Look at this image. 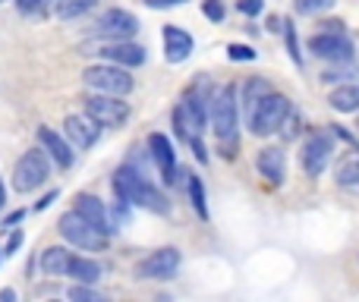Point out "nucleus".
Masks as SVG:
<instances>
[{
  "mask_svg": "<svg viewBox=\"0 0 359 302\" xmlns=\"http://www.w3.org/2000/svg\"><path fill=\"white\" fill-rule=\"evenodd\" d=\"M22 217H25V211H13V214L6 217V227H13V224H19V221H22Z\"/></svg>",
  "mask_w": 359,
  "mask_h": 302,
  "instance_id": "37",
  "label": "nucleus"
},
{
  "mask_svg": "<svg viewBox=\"0 0 359 302\" xmlns=\"http://www.w3.org/2000/svg\"><path fill=\"white\" fill-rule=\"evenodd\" d=\"M255 167L271 186H280L287 177V154L280 149H262L259 158H255Z\"/></svg>",
  "mask_w": 359,
  "mask_h": 302,
  "instance_id": "16",
  "label": "nucleus"
},
{
  "mask_svg": "<svg viewBox=\"0 0 359 302\" xmlns=\"http://www.w3.org/2000/svg\"><path fill=\"white\" fill-rule=\"evenodd\" d=\"M82 82H86L92 92H104V95H130L133 92V76L126 73V67L120 63H111V67H88L82 73Z\"/></svg>",
  "mask_w": 359,
  "mask_h": 302,
  "instance_id": "6",
  "label": "nucleus"
},
{
  "mask_svg": "<svg viewBox=\"0 0 359 302\" xmlns=\"http://www.w3.org/2000/svg\"><path fill=\"white\" fill-rule=\"evenodd\" d=\"M356 126H359V123H356Z\"/></svg>",
  "mask_w": 359,
  "mask_h": 302,
  "instance_id": "41",
  "label": "nucleus"
},
{
  "mask_svg": "<svg viewBox=\"0 0 359 302\" xmlns=\"http://www.w3.org/2000/svg\"><path fill=\"white\" fill-rule=\"evenodd\" d=\"M67 274L69 277H76L79 284H95V280L101 277V268H98V261H92V259H69V268H67Z\"/></svg>",
  "mask_w": 359,
  "mask_h": 302,
  "instance_id": "21",
  "label": "nucleus"
},
{
  "mask_svg": "<svg viewBox=\"0 0 359 302\" xmlns=\"http://www.w3.org/2000/svg\"><path fill=\"white\" fill-rule=\"evenodd\" d=\"M86 114L92 120H98L101 126H123L130 120V104L123 101V95L95 92L86 98Z\"/></svg>",
  "mask_w": 359,
  "mask_h": 302,
  "instance_id": "7",
  "label": "nucleus"
},
{
  "mask_svg": "<svg viewBox=\"0 0 359 302\" xmlns=\"http://www.w3.org/2000/svg\"><path fill=\"white\" fill-rule=\"evenodd\" d=\"M4 255H6V252H4V249H0V259H4Z\"/></svg>",
  "mask_w": 359,
  "mask_h": 302,
  "instance_id": "40",
  "label": "nucleus"
},
{
  "mask_svg": "<svg viewBox=\"0 0 359 302\" xmlns=\"http://www.w3.org/2000/svg\"><path fill=\"white\" fill-rule=\"evenodd\" d=\"M189 198H192V208L202 221H208V205H205V186L198 177H189Z\"/></svg>",
  "mask_w": 359,
  "mask_h": 302,
  "instance_id": "25",
  "label": "nucleus"
},
{
  "mask_svg": "<svg viewBox=\"0 0 359 302\" xmlns=\"http://www.w3.org/2000/svg\"><path fill=\"white\" fill-rule=\"evenodd\" d=\"M189 54H192L189 32L177 29V25H164V57H168V63H183Z\"/></svg>",
  "mask_w": 359,
  "mask_h": 302,
  "instance_id": "18",
  "label": "nucleus"
},
{
  "mask_svg": "<svg viewBox=\"0 0 359 302\" xmlns=\"http://www.w3.org/2000/svg\"><path fill=\"white\" fill-rule=\"evenodd\" d=\"M149 151H151V158H155L158 170H161L164 183H177V151H174V145H170V139L164 136V132H151Z\"/></svg>",
  "mask_w": 359,
  "mask_h": 302,
  "instance_id": "13",
  "label": "nucleus"
},
{
  "mask_svg": "<svg viewBox=\"0 0 359 302\" xmlns=\"http://www.w3.org/2000/svg\"><path fill=\"white\" fill-rule=\"evenodd\" d=\"M139 32V19L126 10H107L104 16L98 19V29L95 35L107 38V41H130L133 35Z\"/></svg>",
  "mask_w": 359,
  "mask_h": 302,
  "instance_id": "10",
  "label": "nucleus"
},
{
  "mask_svg": "<svg viewBox=\"0 0 359 302\" xmlns=\"http://www.w3.org/2000/svg\"><path fill=\"white\" fill-rule=\"evenodd\" d=\"M69 299H95V302H98V293L86 290V287H73V290H69Z\"/></svg>",
  "mask_w": 359,
  "mask_h": 302,
  "instance_id": "32",
  "label": "nucleus"
},
{
  "mask_svg": "<svg viewBox=\"0 0 359 302\" xmlns=\"http://www.w3.org/2000/svg\"><path fill=\"white\" fill-rule=\"evenodd\" d=\"M334 179L341 186H359V149L353 154H347V158L334 167Z\"/></svg>",
  "mask_w": 359,
  "mask_h": 302,
  "instance_id": "22",
  "label": "nucleus"
},
{
  "mask_svg": "<svg viewBox=\"0 0 359 302\" xmlns=\"http://www.w3.org/2000/svg\"><path fill=\"white\" fill-rule=\"evenodd\" d=\"M328 104L337 114H356L359 111V85H337L328 95Z\"/></svg>",
  "mask_w": 359,
  "mask_h": 302,
  "instance_id": "19",
  "label": "nucleus"
},
{
  "mask_svg": "<svg viewBox=\"0 0 359 302\" xmlns=\"http://www.w3.org/2000/svg\"><path fill=\"white\" fill-rule=\"evenodd\" d=\"M4 202H6V189H4V183H0V208H4Z\"/></svg>",
  "mask_w": 359,
  "mask_h": 302,
  "instance_id": "39",
  "label": "nucleus"
},
{
  "mask_svg": "<svg viewBox=\"0 0 359 302\" xmlns=\"http://www.w3.org/2000/svg\"><path fill=\"white\" fill-rule=\"evenodd\" d=\"M54 198H57V189H54V192H48V195H44V198H41V202H38V205H35V211H44V208H48V205H50V202H54Z\"/></svg>",
  "mask_w": 359,
  "mask_h": 302,
  "instance_id": "36",
  "label": "nucleus"
},
{
  "mask_svg": "<svg viewBox=\"0 0 359 302\" xmlns=\"http://www.w3.org/2000/svg\"><path fill=\"white\" fill-rule=\"evenodd\" d=\"M98 54L104 57V60L120 63V67H126V69H136L149 60V54H145L142 44H133V41H111V44H104Z\"/></svg>",
  "mask_w": 359,
  "mask_h": 302,
  "instance_id": "14",
  "label": "nucleus"
},
{
  "mask_svg": "<svg viewBox=\"0 0 359 302\" xmlns=\"http://www.w3.org/2000/svg\"><path fill=\"white\" fill-rule=\"evenodd\" d=\"M76 211H79L86 221H92L98 230H104V233L117 230V227H111V214H107L104 202H101L98 195H92V192H79V195H76Z\"/></svg>",
  "mask_w": 359,
  "mask_h": 302,
  "instance_id": "15",
  "label": "nucleus"
},
{
  "mask_svg": "<svg viewBox=\"0 0 359 302\" xmlns=\"http://www.w3.org/2000/svg\"><path fill=\"white\" fill-rule=\"evenodd\" d=\"M208 123L215 130L217 149L227 158L236 154V142H240V104H236V88L224 85L211 95V107H208Z\"/></svg>",
  "mask_w": 359,
  "mask_h": 302,
  "instance_id": "1",
  "label": "nucleus"
},
{
  "mask_svg": "<svg viewBox=\"0 0 359 302\" xmlns=\"http://www.w3.org/2000/svg\"><path fill=\"white\" fill-rule=\"evenodd\" d=\"M63 132H67L69 145H76V149H92L101 139V123L92 120L88 114H69V117L63 120Z\"/></svg>",
  "mask_w": 359,
  "mask_h": 302,
  "instance_id": "12",
  "label": "nucleus"
},
{
  "mask_svg": "<svg viewBox=\"0 0 359 302\" xmlns=\"http://www.w3.org/2000/svg\"><path fill=\"white\" fill-rule=\"evenodd\" d=\"M186 0H145V6H151V10H164V6H183Z\"/></svg>",
  "mask_w": 359,
  "mask_h": 302,
  "instance_id": "33",
  "label": "nucleus"
},
{
  "mask_svg": "<svg viewBox=\"0 0 359 302\" xmlns=\"http://www.w3.org/2000/svg\"><path fill=\"white\" fill-rule=\"evenodd\" d=\"M284 38H287V54L297 67H303V54H299V41H297V25L293 19H284Z\"/></svg>",
  "mask_w": 359,
  "mask_h": 302,
  "instance_id": "26",
  "label": "nucleus"
},
{
  "mask_svg": "<svg viewBox=\"0 0 359 302\" xmlns=\"http://www.w3.org/2000/svg\"><path fill=\"white\" fill-rule=\"evenodd\" d=\"M50 154L41 149H29L13 167V189L16 192H32L38 186H44V179L50 177Z\"/></svg>",
  "mask_w": 359,
  "mask_h": 302,
  "instance_id": "5",
  "label": "nucleus"
},
{
  "mask_svg": "<svg viewBox=\"0 0 359 302\" xmlns=\"http://www.w3.org/2000/svg\"><path fill=\"white\" fill-rule=\"evenodd\" d=\"M69 259H73V255H69L63 246H50V249H44V252H41L38 265H41L44 274H67Z\"/></svg>",
  "mask_w": 359,
  "mask_h": 302,
  "instance_id": "20",
  "label": "nucleus"
},
{
  "mask_svg": "<svg viewBox=\"0 0 359 302\" xmlns=\"http://www.w3.org/2000/svg\"><path fill=\"white\" fill-rule=\"evenodd\" d=\"M262 6H265V0H240V4H236V10H240L243 16H259Z\"/></svg>",
  "mask_w": 359,
  "mask_h": 302,
  "instance_id": "31",
  "label": "nucleus"
},
{
  "mask_svg": "<svg viewBox=\"0 0 359 302\" xmlns=\"http://www.w3.org/2000/svg\"><path fill=\"white\" fill-rule=\"evenodd\" d=\"M95 4H98V0H57V16H60L63 22H69V19H79V16H86L88 10H95Z\"/></svg>",
  "mask_w": 359,
  "mask_h": 302,
  "instance_id": "23",
  "label": "nucleus"
},
{
  "mask_svg": "<svg viewBox=\"0 0 359 302\" xmlns=\"http://www.w3.org/2000/svg\"><path fill=\"white\" fill-rule=\"evenodd\" d=\"M227 57H230V60H236V63H240V60H255V50L252 48H249V44H230V48H227Z\"/></svg>",
  "mask_w": 359,
  "mask_h": 302,
  "instance_id": "28",
  "label": "nucleus"
},
{
  "mask_svg": "<svg viewBox=\"0 0 359 302\" xmlns=\"http://www.w3.org/2000/svg\"><path fill=\"white\" fill-rule=\"evenodd\" d=\"M54 4V0H16V6H19V13H44L48 6Z\"/></svg>",
  "mask_w": 359,
  "mask_h": 302,
  "instance_id": "29",
  "label": "nucleus"
},
{
  "mask_svg": "<svg viewBox=\"0 0 359 302\" xmlns=\"http://www.w3.org/2000/svg\"><path fill=\"white\" fill-rule=\"evenodd\" d=\"M38 142H41V149L50 154V160H57V167H63V170H69L73 167V151H69V142L63 136H57L54 130H48V126H41L38 130Z\"/></svg>",
  "mask_w": 359,
  "mask_h": 302,
  "instance_id": "17",
  "label": "nucleus"
},
{
  "mask_svg": "<svg viewBox=\"0 0 359 302\" xmlns=\"http://www.w3.org/2000/svg\"><path fill=\"white\" fill-rule=\"evenodd\" d=\"M0 299L10 302V299H16V293H13V290H4V293H0Z\"/></svg>",
  "mask_w": 359,
  "mask_h": 302,
  "instance_id": "38",
  "label": "nucleus"
},
{
  "mask_svg": "<svg viewBox=\"0 0 359 302\" xmlns=\"http://www.w3.org/2000/svg\"><path fill=\"white\" fill-rule=\"evenodd\" d=\"M322 25H325V32H344L341 19H328V22H322Z\"/></svg>",
  "mask_w": 359,
  "mask_h": 302,
  "instance_id": "35",
  "label": "nucleus"
},
{
  "mask_svg": "<svg viewBox=\"0 0 359 302\" xmlns=\"http://www.w3.org/2000/svg\"><path fill=\"white\" fill-rule=\"evenodd\" d=\"M57 230H60V236L69 242V246L88 249V252H101V249L107 246V233H104V230H98L92 221H86V217H82L76 208L67 211V214L60 217Z\"/></svg>",
  "mask_w": 359,
  "mask_h": 302,
  "instance_id": "4",
  "label": "nucleus"
},
{
  "mask_svg": "<svg viewBox=\"0 0 359 302\" xmlns=\"http://www.w3.org/2000/svg\"><path fill=\"white\" fill-rule=\"evenodd\" d=\"M309 50L318 60H334V63H347L353 60V44L344 32H318L309 38Z\"/></svg>",
  "mask_w": 359,
  "mask_h": 302,
  "instance_id": "8",
  "label": "nucleus"
},
{
  "mask_svg": "<svg viewBox=\"0 0 359 302\" xmlns=\"http://www.w3.org/2000/svg\"><path fill=\"white\" fill-rule=\"evenodd\" d=\"M297 4V13H303V16H316V13H325L334 6V0H293Z\"/></svg>",
  "mask_w": 359,
  "mask_h": 302,
  "instance_id": "27",
  "label": "nucleus"
},
{
  "mask_svg": "<svg viewBox=\"0 0 359 302\" xmlns=\"http://www.w3.org/2000/svg\"><path fill=\"white\" fill-rule=\"evenodd\" d=\"M19 246H22V233H13V236H10V242H6V249H4V252H6V255H16V249H19Z\"/></svg>",
  "mask_w": 359,
  "mask_h": 302,
  "instance_id": "34",
  "label": "nucleus"
},
{
  "mask_svg": "<svg viewBox=\"0 0 359 302\" xmlns=\"http://www.w3.org/2000/svg\"><path fill=\"white\" fill-rule=\"evenodd\" d=\"M202 13L211 19V22H221L224 13H227V10H224L221 0H205V4H202Z\"/></svg>",
  "mask_w": 359,
  "mask_h": 302,
  "instance_id": "30",
  "label": "nucleus"
},
{
  "mask_svg": "<svg viewBox=\"0 0 359 302\" xmlns=\"http://www.w3.org/2000/svg\"><path fill=\"white\" fill-rule=\"evenodd\" d=\"M268 92H271V88H268V82H265V79H252V82H249V85H246V92H243V104H246V117L255 111V104H259V101L265 98Z\"/></svg>",
  "mask_w": 359,
  "mask_h": 302,
  "instance_id": "24",
  "label": "nucleus"
},
{
  "mask_svg": "<svg viewBox=\"0 0 359 302\" xmlns=\"http://www.w3.org/2000/svg\"><path fill=\"white\" fill-rule=\"evenodd\" d=\"M331 154H334V136H331V132H316V136H309V142H306V149H303V170L309 173V177H322Z\"/></svg>",
  "mask_w": 359,
  "mask_h": 302,
  "instance_id": "11",
  "label": "nucleus"
},
{
  "mask_svg": "<svg viewBox=\"0 0 359 302\" xmlns=\"http://www.w3.org/2000/svg\"><path fill=\"white\" fill-rule=\"evenodd\" d=\"M177 268H180V252L174 246H168V249H158L149 259L139 261L136 277L139 280H168V277H174Z\"/></svg>",
  "mask_w": 359,
  "mask_h": 302,
  "instance_id": "9",
  "label": "nucleus"
},
{
  "mask_svg": "<svg viewBox=\"0 0 359 302\" xmlns=\"http://www.w3.org/2000/svg\"><path fill=\"white\" fill-rule=\"evenodd\" d=\"M287 120H290V98H284L278 92H268L255 104V111L249 114V130H252V136H271Z\"/></svg>",
  "mask_w": 359,
  "mask_h": 302,
  "instance_id": "3",
  "label": "nucleus"
},
{
  "mask_svg": "<svg viewBox=\"0 0 359 302\" xmlns=\"http://www.w3.org/2000/svg\"><path fill=\"white\" fill-rule=\"evenodd\" d=\"M114 192H117V198H126V202L136 205V208L155 211V214H168L170 211V202L164 198V192L155 189V186L139 170H133L130 164L117 167V173H114Z\"/></svg>",
  "mask_w": 359,
  "mask_h": 302,
  "instance_id": "2",
  "label": "nucleus"
}]
</instances>
